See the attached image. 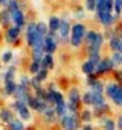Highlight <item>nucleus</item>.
I'll list each match as a JSON object with an SVG mask.
<instances>
[{
	"label": "nucleus",
	"instance_id": "obj_1",
	"mask_svg": "<svg viewBox=\"0 0 122 130\" xmlns=\"http://www.w3.org/2000/svg\"><path fill=\"white\" fill-rule=\"evenodd\" d=\"M86 33H88V30H86V26L85 24L75 23L71 27V39H69L71 45L72 47H80L82 42H83V39H85V36H86Z\"/></svg>",
	"mask_w": 122,
	"mask_h": 130
},
{
	"label": "nucleus",
	"instance_id": "obj_2",
	"mask_svg": "<svg viewBox=\"0 0 122 130\" xmlns=\"http://www.w3.org/2000/svg\"><path fill=\"white\" fill-rule=\"evenodd\" d=\"M12 107L15 109V112L18 113V118L21 121H29L32 117H30V107L27 106L26 101H20V100H15Z\"/></svg>",
	"mask_w": 122,
	"mask_h": 130
},
{
	"label": "nucleus",
	"instance_id": "obj_3",
	"mask_svg": "<svg viewBox=\"0 0 122 130\" xmlns=\"http://www.w3.org/2000/svg\"><path fill=\"white\" fill-rule=\"evenodd\" d=\"M62 130H78V118L74 113H66L60 118Z\"/></svg>",
	"mask_w": 122,
	"mask_h": 130
},
{
	"label": "nucleus",
	"instance_id": "obj_4",
	"mask_svg": "<svg viewBox=\"0 0 122 130\" xmlns=\"http://www.w3.org/2000/svg\"><path fill=\"white\" fill-rule=\"evenodd\" d=\"M44 45H45V55H51L56 52L57 48V33L50 32L44 38Z\"/></svg>",
	"mask_w": 122,
	"mask_h": 130
},
{
	"label": "nucleus",
	"instance_id": "obj_5",
	"mask_svg": "<svg viewBox=\"0 0 122 130\" xmlns=\"http://www.w3.org/2000/svg\"><path fill=\"white\" fill-rule=\"evenodd\" d=\"M71 24H69V21L66 20V18H62L60 21V27H59V30H57V38L60 39L62 42H68L69 39H68V36H69V33H71Z\"/></svg>",
	"mask_w": 122,
	"mask_h": 130
},
{
	"label": "nucleus",
	"instance_id": "obj_6",
	"mask_svg": "<svg viewBox=\"0 0 122 130\" xmlns=\"http://www.w3.org/2000/svg\"><path fill=\"white\" fill-rule=\"evenodd\" d=\"M11 17H12V23H14V26L20 27V29L24 26V23H26V17H24V12H23L21 9H17V11L11 12Z\"/></svg>",
	"mask_w": 122,
	"mask_h": 130
},
{
	"label": "nucleus",
	"instance_id": "obj_7",
	"mask_svg": "<svg viewBox=\"0 0 122 130\" xmlns=\"http://www.w3.org/2000/svg\"><path fill=\"white\" fill-rule=\"evenodd\" d=\"M96 17H98V20H99V23H103L104 26H110L115 20H116V14L113 15L112 12H96Z\"/></svg>",
	"mask_w": 122,
	"mask_h": 130
},
{
	"label": "nucleus",
	"instance_id": "obj_8",
	"mask_svg": "<svg viewBox=\"0 0 122 130\" xmlns=\"http://www.w3.org/2000/svg\"><path fill=\"white\" fill-rule=\"evenodd\" d=\"M115 65L112 62V59H101L99 61V64L96 65V71L95 73H98V74H103V73H107V71H110L112 68H113Z\"/></svg>",
	"mask_w": 122,
	"mask_h": 130
},
{
	"label": "nucleus",
	"instance_id": "obj_9",
	"mask_svg": "<svg viewBox=\"0 0 122 130\" xmlns=\"http://www.w3.org/2000/svg\"><path fill=\"white\" fill-rule=\"evenodd\" d=\"M20 27H17V26H12V27H9L8 30H6V41L8 42H15L17 39H18V36H20Z\"/></svg>",
	"mask_w": 122,
	"mask_h": 130
},
{
	"label": "nucleus",
	"instance_id": "obj_10",
	"mask_svg": "<svg viewBox=\"0 0 122 130\" xmlns=\"http://www.w3.org/2000/svg\"><path fill=\"white\" fill-rule=\"evenodd\" d=\"M121 91H122V86L121 85H118V83H109V85L106 86V94L112 98V100L116 97Z\"/></svg>",
	"mask_w": 122,
	"mask_h": 130
},
{
	"label": "nucleus",
	"instance_id": "obj_11",
	"mask_svg": "<svg viewBox=\"0 0 122 130\" xmlns=\"http://www.w3.org/2000/svg\"><path fill=\"white\" fill-rule=\"evenodd\" d=\"M60 21H62V18H59V17H56V15L50 17V21H48V29H50V32L57 33V30H59V27H60Z\"/></svg>",
	"mask_w": 122,
	"mask_h": 130
},
{
	"label": "nucleus",
	"instance_id": "obj_12",
	"mask_svg": "<svg viewBox=\"0 0 122 130\" xmlns=\"http://www.w3.org/2000/svg\"><path fill=\"white\" fill-rule=\"evenodd\" d=\"M42 117H44V120H45L47 123H54V121H56V117H57L56 109H54V107H51V106H48V107H47V110L42 113Z\"/></svg>",
	"mask_w": 122,
	"mask_h": 130
},
{
	"label": "nucleus",
	"instance_id": "obj_13",
	"mask_svg": "<svg viewBox=\"0 0 122 130\" xmlns=\"http://www.w3.org/2000/svg\"><path fill=\"white\" fill-rule=\"evenodd\" d=\"M15 71H17V67H15V65H11V67L3 73V82H5V83H8V82H14Z\"/></svg>",
	"mask_w": 122,
	"mask_h": 130
},
{
	"label": "nucleus",
	"instance_id": "obj_14",
	"mask_svg": "<svg viewBox=\"0 0 122 130\" xmlns=\"http://www.w3.org/2000/svg\"><path fill=\"white\" fill-rule=\"evenodd\" d=\"M0 120H2L3 123L9 124V123L14 120V113H12V110H11V109H6V107L0 109Z\"/></svg>",
	"mask_w": 122,
	"mask_h": 130
},
{
	"label": "nucleus",
	"instance_id": "obj_15",
	"mask_svg": "<svg viewBox=\"0 0 122 130\" xmlns=\"http://www.w3.org/2000/svg\"><path fill=\"white\" fill-rule=\"evenodd\" d=\"M17 88H18V85H17V82L14 80V82H8V83H5V88H3V94L8 97V95H14L15 94V91H17Z\"/></svg>",
	"mask_w": 122,
	"mask_h": 130
},
{
	"label": "nucleus",
	"instance_id": "obj_16",
	"mask_svg": "<svg viewBox=\"0 0 122 130\" xmlns=\"http://www.w3.org/2000/svg\"><path fill=\"white\" fill-rule=\"evenodd\" d=\"M121 45H122L121 36L119 35H112L110 36V48L113 52H119L121 50Z\"/></svg>",
	"mask_w": 122,
	"mask_h": 130
},
{
	"label": "nucleus",
	"instance_id": "obj_17",
	"mask_svg": "<svg viewBox=\"0 0 122 130\" xmlns=\"http://www.w3.org/2000/svg\"><path fill=\"white\" fill-rule=\"evenodd\" d=\"M80 98H82V95H80V91L77 88H71L69 89V92H68V101L78 104L80 103Z\"/></svg>",
	"mask_w": 122,
	"mask_h": 130
},
{
	"label": "nucleus",
	"instance_id": "obj_18",
	"mask_svg": "<svg viewBox=\"0 0 122 130\" xmlns=\"http://www.w3.org/2000/svg\"><path fill=\"white\" fill-rule=\"evenodd\" d=\"M82 71L85 73V74H88V76H91V74H93L95 71H96V65L93 64V62H91L89 59L85 62V64L82 65Z\"/></svg>",
	"mask_w": 122,
	"mask_h": 130
},
{
	"label": "nucleus",
	"instance_id": "obj_19",
	"mask_svg": "<svg viewBox=\"0 0 122 130\" xmlns=\"http://www.w3.org/2000/svg\"><path fill=\"white\" fill-rule=\"evenodd\" d=\"M8 129L9 130H24V123L18 118H14L9 124H8Z\"/></svg>",
	"mask_w": 122,
	"mask_h": 130
},
{
	"label": "nucleus",
	"instance_id": "obj_20",
	"mask_svg": "<svg viewBox=\"0 0 122 130\" xmlns=\"http://www.w3.org/2000/svg\"><path fill=\"white\" fill-rule=\"evenodd\" d=\"M9 21H12V17H11V12L5 8V9L0 12V23H2L3 26H6Z\"/></svg>",
	"mask_w": 122,
	"mask_h": 130
},
{
	"label": "nucleus",
	"instance_id": "obj_21",
	"mask_svg": "<svg viewBox=\"0 0 122 130\" xmlns=\"http://www.w3.org/2000/svg\"><path fill=\"white\" fill-rule=\"evenodd\" d=\"M42 68H45V70H51L53 67H54V61H53V56L51 55H45V58L42 59Z\"/></svg>",
	"mask_w": 122,
	"mask_h": 130
},
{
	"label": "nucleus",
	"instance_id": "obj_22",
	"mask_svg": "<svg viewBox=\"0 0 122 130\" xmlns=\"http://www.w3.org/2000/svg\"><path fill=\"white\" fill-rule=\"evenodd\" d=\"M36 30H38V33H39L41 36H44V38L50 33L48 24H45V23H36Z\"/></svg>",
	"mask_w": 122,
	"mask_h": 130
},
{
	"label": "nucleus",
	"instance_id": "obj_23",
	"mask_svg": "<svg viewBox=\"0 0 122 130\" xmlns=\"http://www.w3.org/2000/svg\"><path fill=\"white\" fill-rule=\"evenodd\" d=\"M39 103H41V100L36 97V95H30V97H29V100H27V106H29L30 109H35V110H38Z\"/></svg>",
	"mask_w": 122,
	"mask_h": 130
},
{
	"label": "nucleus",
	"instance_id": "obj_24",
	"mask_svg": "<svg viewBox=\"0 0 122 130\" xmlns=\"http://www.w3.org/2000/svg\"><path fill=\"white\" fill-rule=\"evenodd\" d=\"M101 124H103L104 130H115V127H116L115 121L110 120V118H103V120H101Z\"/></svg>",
	"mask_w": 122,
	"mask_h": 130
},
{
	"label": "nucleus",
	"instance_id": "obj_25",
	"mask_svg": "<svg viewBox=\"0 0 122 130\" xmlns=\"http://www.w3.org/2000/svg\"><path fill=\"white\" fill-rule=\"evenodd\" d=\"M42 70V65H41V62H38V61H32L30 65H29V71H30L32 74H38L39 71Z\"/></svg>",
	"mask_w": 122,
	"mask_h": 130
},
{
	"label": "nucleus",
	"instance_id": "obj_26",
	"mask_svg": "<svg viewBox=\"0 0 122 130\" xmlns=\"http://www.w3.org/2000/svg\"><path fill=\"white\" fill-rule=\"evenodd\" d=\"M91 91L93 94H103L104 91H106V88H104V85H103V82H96V83H93L91 86Z\"/></svg>",
	"mask_w": 122,
	"mask_h": 130
},
{
	"label": "nucleus",
	"instance_id": "obj_27",
	"mask_svg": "<svg viewBox=\"0 0 122 130\" xmlns=\"http://www.w3.org/2000/svg\"><path fill=\"white\" fill-rule=\"evenodd\" d=\"M82 100H83V103H85V104H88V106L91 104V106H93V101H95L93 92H92V91H88V92L83 95V98H82Z\"/></svg>",
	"mask_w": 122,
	"mask_h": 130
},
{
	"label": "nucleus",
	"instance_id": "obj_28",
	"mask_svg": "<svg viewBox=\"0 0 122 130\" xmlns=\"http://www.w3.org/2000/svg\"><path fill=\"white\" fill-rule=\"evenodd\" d=\"M56 109V113H57V117H65L66 115V112H68V107H66V101L65 103H62V104H59V106H56L54 107Z\"/></svg>",
	"mask_w": 122,
	"mask_h": 130
},
{
	"label": "nucleus",
	"instance_id": "obj_29",
	"mask_svg": "<svg viewBox=\"0 0 122 130\" xmlns=\"http://www.w3.org/2000/svg\"><path fill=\"white\" fill-rule=\"evenodd\" d=\"M12 58H14V53L11 50H5L2 53V62H5V64H9L12 61Z\"/></svg>",
	"mask_w": 122,
	"mask_h": 130
},
{
	"label": "nucleus",
	"instance_id": "obj_30",
	"mask_svg": "<svg viewBox=\"0 0 122 130\" xmlns=\"http://www.w3.org/2000/svg\"><path fill=\"white\" fill-rule=\"evenodd\" d=\"M30 80L32 77H27V76H20V82H18V85L20 86H23V88H30Z\"/></svg>",
	"mask_w": 122,
	"mask_h": 130
},
{
	"label": "nucleus",
	"instance_id": "obj_31",
	"mask_svg": "<svg viewBox=\"0 0 122 130\" xmlns=\"http://www.w3.org/2000/svg\"><path fill=\"white\" fill-rule=\"evenodd\" d=\"M96 36H98V33L91 30V32L86 33V36H85V39H86V42H88V45H92L93 42H95V39H96Z\"/></svg>",
	"mask_w": 122,
	"mask_h": 130
},
{
	"label": "nucleus",
	"instance_id": "obj_32",
	"mask_svg": "<svg viewBox=\"0 0 122 130\" xmlns=\"http://www.w3.org/2000/svg\"><path fill=\"white\" fill-rule=\"evenodd\" d=\"M18 5H20V3H18L17 0H9V2L6 3V9H8L9 12H14V11H17V9H20Z\"/></svg>",
	"mask_w": 122,
	"mask_h": 130
},
{
	"label": "nucleus",
	"instance_id": "obj_33",
	"mask_svg": "<svg viewBox=\"0 0 122 130\" xmlns=\"http://www.w3.org/2000/svg\"><path fill=\"white\" fill-rule=\"evenodd\" d=\"M110 59H112L113 65H122V53L121 52H115Z\"/></svg>",
	"mask_w": 122,
	"mask_h": 130
},
{
	"label": "nucleus",
	"instance_id": "obj_34",
	"mask_svg": "<svg viewBox=\"0 0 122 130\" xmlns=\"http://www.w3.org/2000/svg\"><path fill=\"white\" fill-rule=\"evenodd\" d=\"M82 121H83V123H86V124H91L92 112H89V110H83V112H82Z\"/></svg>",
	"mask_w": 122,
	"mask_h": 130
},
{
	"label": "nucleus",
	"instance_id": "obj_35",
	"mask_svg": "<svg viewBox=\"0 0 122 130\" xmlns=\"http://www.w3.org/2000/svg\"><path fill=\"white\" fill-rule=\"evenodd\" d=\"M47 76H48V70H45V68H42L36 76H35V79H38L39 82H42V80H45L47 79Z\"/></svg>",
	"mask_w": 122,
	"mask_h": 130
},
{
	"label": "nucleus",
	"instance_id": "obj_36",
	"mask_svg": "<svg viewBox=\"0 0 122 130\" xmlns=\"http://www.w3.org/2000/svg\"><path fill=\"white\" fill-rule=\"evenodd\" d=\"M30 88H32V89H35V91H36V89H39V88H42V86H41V82H39L38 79L32 77V80H30Z\"/></svg>",
	"mask_w": 122,
	"mask_h": 130
},
{
	"label": "nucleus",
	"instance_id": "obj_37",
	"mask_svg": "<svg viewBox=\"0 0 122 130\" xmlns=\"http://www.w3.org/2000/svg\"><path fill=\"white\" fill-rule=\"evenodd\" d=\"M86 9L88 11H95L96 9V0H86Z\"/></svg>",
	"mask_w": 122,
	"mask_h": 130
},
{
	"label": "nucleus",
	"instance_id": "obj_38",
	"mask_svg": "<svg viewBox=\"0 0 122 130\" xmlns=\"http://www.w3.org/2000/svg\"><path fill=\"white\" fill-rule=\"evenodd\" d=\"M115 12L116 15H119L122 12V0H115Z\"/></svg>",
	"mask_w": 122,
	"mask_h": 130
},
{
	"label": "nucleus",
	"instance_id": "obj_39",
	"mask_svg": "<svg viewBox=\"0 0 122 130\" xmlns=\"http://www.w3.org/2000/svg\"><path fill=\"white\" fill-rule=\"evenodd\" d=\"M113 103L116 104V106H122V91L116 95V97L113 98Z\"/></svg>",
	"mask_w": 122,
	"mask_h": 130
},
{
	"label": "nucleus",
	"instance_id": "obj_40",
	"mask_svg": "<svg viewBox=\"0 0 122 130\" xmlns=\"http://www.w3.org/2000/svg\"><path fill=\"white\" fill-rule=\"evenodd\" d=\"M86 82H88V85H93V83H96V82H98V80H96V79H95V74H91V76H89V77H88V80H86Z\"/></svg>",
	"mask_w": 122,
	"mask_h": 130
},
{
	"label": "nucleus",
	"instance_id": "obj_41",
	"mask_svg": "<svg viewBox=\"0 0 122 130\" xmlns=\"http://www.w3.org/2000/svg\"><path fill=\"white\" fill-rule=\"evenodd\" d=\"M116 127H118L119 130H122V115L118 118V121H116Z\"/></svg>",
	"mask_w": 122,
	"mask_h": 130
},
{
	"label": "nucleus",
	"instance_id": "obj_42",
	"mask_svg": "<svg viewBox=\"0 0 122 130\" xmlns=\"http://www.w3.org/2000/svg\"><path fill=\"white\" fill-rule=\"evenodd\" d=\"M75 15H77V18H85V12H83L82 9H78V11L75 12Z\"/></svg>",
	"mask_w": 122,
	"mask_h": 130
},
{
	"label": "nucleus",
	"instance_id": "obj_43",
	"mask_svg": "<svg viewBox=\"0 0 122 130\" xmlns=\"http://www.w3.org/2000/svg\"><path fill=\"white\" fill-rule=\"evenodd\" d=\"M83 130H93V127H92L91 124H86V126L83 127Z\"/></svg>",
	"mask_w": 122,
	"mask_h": 130
},
{
	"label": "nucleus",
	"instance_id": "obj_44",
	"mask_svg": "<svg viewBox=\"0 0 122 130\" xmlns=\"http://www.w3.org/2000/svg\"><path fill=\"white\" fill-rule=\"evenodd\" d=\"M116 77H118L119 80H122V71H118V73H116Z\"/></svg>",
	"mask_w": 122,
	"mask_h": 130
},
{
	"label": "nucleus",
	"instance_id": "obj_45",
	"mask_svg": "<svg viewBox=\"0 0 122 130\" xmlns=\"http://www.w3.org/2000/svg\"><path fill=\"white\" fill-rule=\"evenodd\" d=\"M119 36H121V41H122V33H121V35H119Z\"/></svg>",
	"mask_w": 122,
	"mask_h": 130
},
{
	"label": "nucleus",
	"instance_id": "obj_46",
	"mask_svg": "<svg viewBox=\"0 0 122 130\" xmlns=\"http://www.w3.org/2000/svg\"><path fill=\"white\" fill-rule=\"evenodd\" d=\"M0 70H2V64H0Z\"/></svg>",
	"mask_w": 122,
	"mask_h": 130
}]
</instances>
